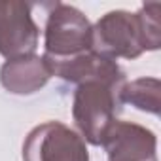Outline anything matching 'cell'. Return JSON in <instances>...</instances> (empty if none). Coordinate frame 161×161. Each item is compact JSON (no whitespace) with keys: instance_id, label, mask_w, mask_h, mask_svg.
Segmentation results:
<instances>
[{"instance_id":"1","label":"cell","mask_w":161,"mask_h":161,"mask_svg":"<svg viewBox=\"0 0 161 161\" xmlns=\"http://www.w3.org/2000/svg\"><path fill=\"white\" fill-rule=\"evenodd\" d=\"M159 2L144 4L136 14L123 10L108 12L93 27V51L116 61L136 59L144 51H153L161 44Z\"/></svg>"},{"instance_id":"2","label":"cell","mask_w":161,"mask_h":161,"mask_svg":"<svg viewBox=\"0 0 161 161\" xmlns=\"http://www.w3.org/2000/svg\"><path fill=\"white\" fill-rule=\"evenodd\" d=\"M121 89L123 86L106 82H86L78 86L72 116L87 142L103 146L110 127L118 121L116 112L121 104Z\"/></svg>"},{"instance_id":"3","label":"cell","mask_w":161,"mask_h":161,"mask_svg":"<svg viewBox=\"0 0 161 161\" xmlns=\"http://www.w3.org/2000/svg\"><path fill=\"white\" fill-rule=\"evenodd\" d=\"M93 49V27L87 17L66 4H53L46 23V55L66 59Z\"/></svg>"},{"instance_id":"4","label":"cell","mask_w":161,"mask_h":161,"mask_svg":"<svg viewBox=\"0 0 161 161\" xmlns=\"http://www.w3.org/2000/svg\"><path fill=\"white\" fill-rule=\"evenodd\" d=\"M25 161H89L84 138L61 121L34 127L23 142Z\"/></svg>"},{"instance_id":"5","label":"cell","mask_w":161,"mask_h":161,"mask_svg":"<svg viewBox=\"0 0 161 161\" xmlns=\"http://www.w3.org/2000/svg\"><path fill=\"white\" fill-rule=\"evenodd\" d=\"M51 76H59L72 84H86V82H106L114 86H125V74L116 64V61L89 49L66 59H57L49 55H42Z\"/></svg>"},{"instance_id":"6","label":"cell","mask_w":161,"mask_h":161,"mask_svg":"<svg viewBox=\"0 0 161 161\" xmlns=\"http://www.w3.org/2000/svg\"><path fill=\"white\" fill-rule=\"evenodd\" d=\"M40 31L31 15V4L17 0L0 2V55L8 61L32 55Z\"/></svg>"},{"instance_id":"7","label":"cell","mask_w":161,"mask_h":161,"mask_svg":"<svg viewBox=\"0 0 161 161\" xmlns=\"http://www.w3.org/2000/svg\"><path fill=\"white\" fill-rule=\"evenodd\" d=\"M103 146L108 152V161H157L155 135L131 121H116Z\"/></svg>"},{"instance_id":"8","label":"cell","mask_w":161,"mask_h":161,"mask_svg":"<svg viewBox=\"0 0 161 161\" xmlns=\"http://www.w3.org/2000/svg\"><path fill=\"white\" fill-rule=\"evenodd\" d=\"M51 78L42 57L25 55L17 59H10L0 68V82L2 86L15 95H31L46 86Z\"/></svg>"},{"instance_id":"9","label":"cell","mask_w":161,"mask_h":161,"mask_svg":"<svg viewBox=\"0 0 161 161\" xmlns=\"http://www.w3.org/2000/svg\"><path fill=\"white\" fill-rule=\"evenodd\" d=\"M159 89H161V84L157 78H140L123 86L119 99H121V104L131 103L138 110L157 116L159 114Z\"/></svg>"}]
</instances>
